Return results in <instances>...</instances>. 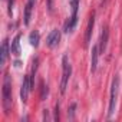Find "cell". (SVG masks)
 <instances>
[{
  "label": "cell",
  "instance_id": "1",
  "mask_svg": "<svg viewBox=\"0 0 122 122\" xmlns=\"http://www.w3.org/2000/svg\"><path fill=\"white\" fill-rule=\"evenodd\" d=\"M2 98H3V108H5V112L9 113V109L12 108V79H10L9 73H6V75H5V79H3Z\"/></svg>",
  "mask_w": 122,
  "mask_h": 122
},
{
  "label": "cell",
  "instance_id": "9",
  "mask_svg": "<svg viewBox=\"0 0 122 122\" xmlns=\"http://www.w3.org/2000/svg\"><path fill=\"white\" fill-rule=\"evenodd\" d=\"M76 23H78V15H72V16L66 20V23H65V26H63V32H65V33L73 32Z\"/></svg>",
  "mask_w": 122,
  "mask_h": 122
},
{
  "label": "cell",
  "instance_id": "6",
  "mask_svg": "<svg viewBox=\"0 0 122 122\" xmlns=\"http://www.w3.org/2000/svg\"><path fill=\"white\" fill-rule=\"evenodd\" d=\"M108 39H109V29H108V26L105 25L103 27H102V32H101V37H99V52L101 53H103L105 50H106V45H108Z\"/></svg>",
  "mask_w": 122,
  "mask_h": 122
},
{
  "label": "cell",
  "instance_id": "4",
  "mask_svg": "<svg viewBox=\"0 0 122 122\" xmlns=\"http://www.w3.org/2000/svg\"><path fill=\"white\" fill-rule=\"evenodd\" d=\"M60 36H62L60 30L53 29V30L47 35V37H46V45H47V47H50V49L56 47V46L59 45V42H60Z\"/></svg>",
  "mask_w": 122,
  "mask_h": 122
},
{
  "label": "cell",
  "instance_id": "12",
  "mask_svg": "<svg viewBox=\"0 0 122 122\" xmlns=\"http://www.w3.org/2000/svg\"><path fill=\"white\" fill-rule=\"evenodd\" d=\"M20 35H16L15 36V39L12 40V47H10V50H12V53L15 55V56H20Z\"/></svg>",
  "mask_w": 122,
  "mask_h": 122
},
{
  "label": "cell",
  "instance_id": "17",
  "mask_svg": "<svg viewBox=\"0 0 122 122\" xmlns=\"http://www.w3.org/2000/svg\"><path fill=\"white\" fill-rule=\"evenodd\" d=\"M47 95V86H45L42 83V99H45V96Z\"/></svg>",
  "mask_w": 122,
  "mask_h": 122
},
{
  "label": "cell",
  "instance_id": "7",
  "mask_svg": "<svg viewBox=\"0 0 122 122\" xmlns=\"http://www.w3.org/2000/svg\"><path fill=\"white\" fill-rule=\"evenodd\" d=\"M93 26H95V13H92L89 16V22L86 26V33H85V46L89 45L91 37H92V32H93Z\"/></svg>",
  "mask_w": 122,
  "mask_h": 122
},
{
  "label": "cell",
  "instance_id": "15",
  "mask_svg": "<svg viewBox=\"0 0 122 122\" xmlns=\"http://www.w3.org/2000/svg\"><path fill=\"white\" fill-rule=\"evenodd\" d=\"M75 109H76V103H72L71 108H69V111H68V115H69L71 119H73V116H75Z\"/></svg>",
  "mask_w": 122,
  "mask_h": 122
},
{
  "label": "cell",
  "instance_id": "16",
  "mask_svg": "<svg viewBox=\"0 0 122 122\" xmlns=\"http://www.w3.org/2000/svg\"><path fill=\"white\" fill-rule=\"evenodd\" d=\"M13 5H15V0H9L7 2V9H9V15L12 16V12H13Z\"/></svg>",
  "mask_w": 122,
  "mask_h": 122
},
{
  "label": "cell",
  "instance_id": "5",
  "mask_svg": "<svg viewBox=\"0 0 122 122\" xmlns=\"http://www.w3.org/2000/svg\"><path fill=\"white\" fill-rule=\"evenodd\" d=\"M30 91H32L30 75H27V76H25L23 83H22V88H20V99H22V102H27V98H29V92Z\"/></svg>",
  "mask_w": 122,
  "mask_h": 122
},
{
  "label": "cell",
  "instance_id": "8",
  "mask_svg": "<svg viewBox=\"0 0 122 122\" xmlns=\"http://www.w3.org/2000/svg\"><path fill=\"white\" fill-rule=\"evenodd\" d=\"M35 3H36V0H27V3H26V7H25V25L27 26L30 23V19H32V10L35 7Z\"/></svg>",
  "mask_w": 122,
  "mask_h": 122
},
{
  "label": "cell",
  "instance_id": "3",
  "mask_svg": "<svg viewBox=\"0 0 122 122\" xmlns=\"http://www.w3.org/2000/svg\"><path fill=\"white\" fill-rule=\"evenodd\" d=\"M118 91H119V76L116 75L112 81V86H111V98H109V111H108V118H111L115 112V106H116V99H118Z\"/></svg>",
  "mask_w": 122,
  "mask_h": 122
},
{
  "label": "cell",
  "instance_id": "10",
  "mask_svg": "<svg viewBox=\"0 0 122 122\" xmlns=\"http://www.w3.org/2000/svg\"><path fill=\"white\" fill-rule=\"evenodd\" d=\"M12 50L9 49V40L7 39H5L3 40V43H2V59H0V65H5L6 63V60H7V57H9V53H10Z\"/></svg>",
  "mask_w": 122,
  "mask_h": 122
},
{
  "label": "cell",
  "instance_id": "11",
  "mask_svg": "<svg viewBox=\"0 0 122 122\" xmlns=\"http://www.w3.org/2000/svg\"><path fill=\"white\" fill-rule=\"evenodd\" d=\"M98 56H99V46L92 47V56H91V71L95 72L98 68Z\"/></svg>",
  "mask_w": 122,
  "mask_h": 122
},
{
  "label": "cell",
  "instance_id": "14",
  "mask_svg": "<svg viewBox=\"0 0 122 122\" xmlns=\"http://www.w3.org/2000/svg\"><path fill=\"white\" fill-rule=\"evenodd\" d=\"M71 7H72V15H78L79 0H71Z\"/></svg>",
  "mask_w": 122,
  "mask_h": 122
},
{
  "label": "cell",
  "instance_id": "13",
  "mask_svg": "<svg viewBox=\"0 0 122 122\" xmlns=\"http://www.w3.org/2000/svg\"><path fill=\"white\" fill-rule=\"evenodd\" d=\"M29 42H30V45H32V46H35V47H37V46H39L40 35H39V32H37V30H33V32L29 35Z\"/></svg>",
  "mask_w": 122,
  "mask_h": 122
},
{
  "label": "cell",
  "instance_id": "2",
  "mask_svg": "<svg viewBox=\"0 0 122 122\" xmlns=\"http://www.w3.org/2000/svg\"><path fill=\"white\" fill-rule=\"evenodd\" d=\"M62 69H63V72H62V81H60V93H65L69 78L72 75V66L69 63V60H68V56L62 57Z\"/></svg>",
  "mask_w": 122,
  "mask_h": 122
}]
</instances>
